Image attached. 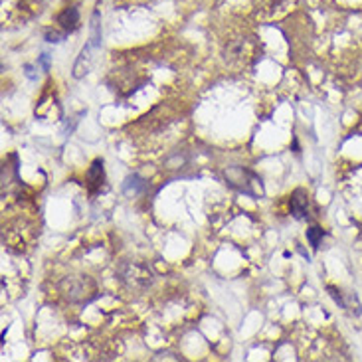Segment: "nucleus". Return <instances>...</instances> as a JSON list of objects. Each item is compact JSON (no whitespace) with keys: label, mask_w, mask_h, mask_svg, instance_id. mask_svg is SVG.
I'll return each mask as SVG.
<instances>
[{"label":"nucleus","mask_w":362,"mask_h":362,"mask_svg":"<svg viewBox=\"0 0 362 362\" xmlns=\"http://www.w3.org/2000/svg\"><path fill=\"white\" fill-rule=\"evenodd\" d=\"M224 178L228 187L236 188L242 194H248L251 198L261 196V178L254 170L244 168V166H230L224 170Z\"/></svg>","instance_id":"obj_1"},{"label":"nucleus","mask_w":362,"mask_h":362,"mask_svg":"<svg viewBox=\"0 0 362 362\" xmlns=\"http://www.w3.org/2000/svg\"><path fill=\"white\" fill-rule=\"evenodd\" d=\"M123 190L127 194H139L141 190H145V182H143L137 175H129L125 178Z\"/></svg>","instance_id":"obj_5"},{"label":"nucleus","mask_w":362,"mask_h":362,"mask_svg":"<svg viewBox=\"0 0 362 362\" xmlns=\"http://www.w3.org/2000/svg\"><path fill=\"white\" fill-rule=\"evenodd\" d=\"M289 210L291 214H293V218H297V220L309 218V196H307V192H305L303 188H297V190L291 194Z\"/></svg>","instance_id":"obj_2"},{"label":"nucleus","mask_w":362,"mask_h":362,"mask_svg":"<svg viewBox=\"0 0 362 362\" xmlns=\"http://www.w3.org/2000/svg\"><path fill=\"white\" fill-rule=\"evenodd\" d=\"M58 24L65 34L75 32L80 28V8L77 6H68L58 14Z\"/></svg>","instance_id":"obj_3"},{"label":"nucleus","mask_w":362,"mask_h":362,"mask_svg":"<svg viewBox=\"0 0 362 362\" xmlns=\"http://www.w3.org/2000/svg\"><path fill=\"white\" fill-rule=\"evenodd\" d=\"M40 63L42 68H44V72H50V56H48V54H42Z\"/></svg>","instance_id":"obj_8"},{"label":"nucleus","mask_w":362,"mask_h":362,"mask_svg":"<svg viewBox=\"0 0 362 362\" xmlns=\"http://www.w3.org/2000/svg\"><path fill=\"white\" fill-rule=\"evenodd\" d=\"M104 178H105L104 161H101V158H97V161L92 163L89 170H87V185H89V190L95 192L97 188L104 185Z\"/></svg>","instance_id":"obj_4"},{"label":"nucleus","mask_w":362,"mask_h":362,"mask_svg":"<svg viewBox=\"0 0 362 362\" xmlns=\"http://www.w3.org/2000/svg\"><path fill=\"white\" fill-rule=\"evenodd\" d=\"M323 236H325V230L319 228V226H313V228L307 230V239H309V244L315 249L319 248V244H321Z\"/></svg>","instance_id":"obj_6"},{"label":"nucleus","mask_w":362,"mask_h":362,"mask_svg":"<svg viewBox=\"0 0 362 362\" xmlns=\"http://www.w3.org/2000/svg\"><path fill=\"white\" fill-rule=\"evenodd\" d=\"M329 293H331V297H332V299H335V303H339L342 309H347V303L342 301L341 291H337V289H335V287H329Z\"/></svg>","instance_id":"obj_7"}]
</instances>
